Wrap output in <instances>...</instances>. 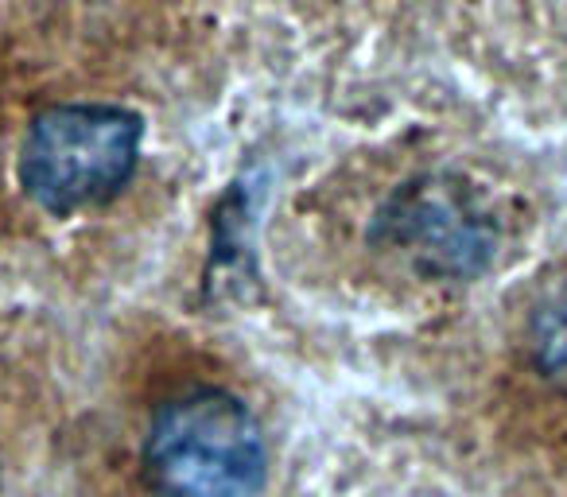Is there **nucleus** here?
<instances>
[{"label":"nucleus","instance_id":"f257e3e1","mask_svg":"<svg viewBox=\"0 0 567 497\" xmlns=\"http://www.w3.org/2000/svg\"><path fill=\"white\" fill-rule=\"evenodd\" d=\"M342 284L396 308L466 292L502 265L513 241L509 190L478 164L443 152H381L342 172L311 210Z\"/></svg>","mask_w":567,"mask_h":497},{"label":"nucleus","instance_id":"f03ea898","mask_svg":"<svg viewBox=\"0 0 567 497\" xmlns=\"http://www.w3.org/2000/svg\"><path fill=\"white\" fill-rule=\"evenodd\" d=\"M272 443L252 396L221 362L172 381L141 435L148 497H260Z\"/></svg>","mask_w":567,"mask_h":497},{"label":"nucleus","instance_id":"7ed1b4c3","mask_svg":"<svg viewBox=\"0 0 567 497\" xmlns=\"http://www.w3.org/2000/svg\"><path fill=\"white\" fill-rule=\"evenodd\" d=\"M144 121L117 102H55L28 121L20 190L48 218H79L125 195L141 167Z\"/></svg>","mask_w":567,"mask_h":497},{"label":"nucleus","instance_id":"20e7f679","mask_svg":"<svg viewBox=\"0 0 567 497\" xmlns=\"http://www.w3.org/2000/svg\"><path fill=\"white\" fill-rule=\"evenodd\" d=\"M528 365L540 381L567 389V288H559L528 323Z\"/></svg>","mask_w":567,"mask_h":497}]
</instances>
